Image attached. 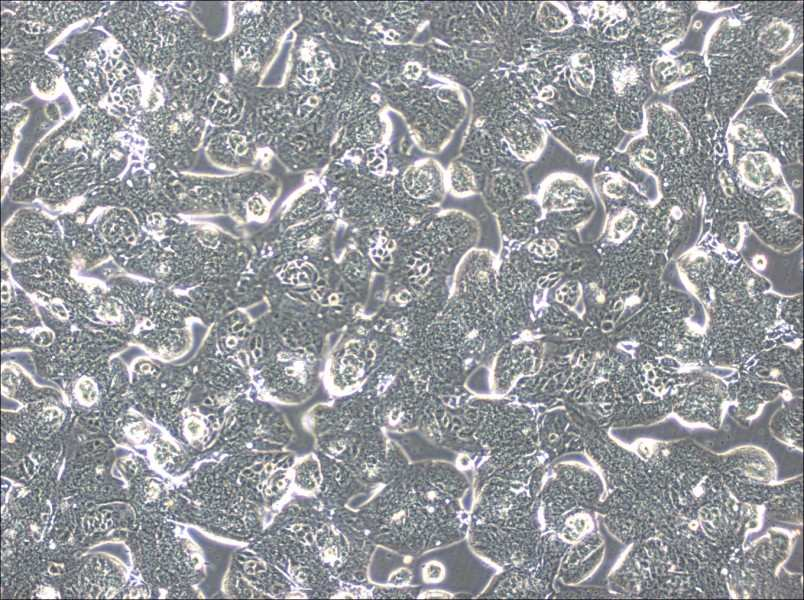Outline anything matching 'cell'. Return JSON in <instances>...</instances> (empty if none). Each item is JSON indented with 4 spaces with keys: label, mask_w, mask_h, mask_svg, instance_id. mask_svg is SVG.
<instances>
[{
    "label": "cell",
    "mask_w": 804,
    "mask_h": 600,
    "mask_svg": "<svg viewBox=\"0 0 804 600\" xmlns=\"http://www.w3.org/2000/svg\"><path fill=\"white\" fill-rule=\"evenodd\" d=\"M569 80L571 87L580 95L590 94L594 81V64L588 53H577L570 61Z\"/></svg>",
    "instance_id": "18"
},
{
    "label": "cell",
    "mask_w": 804,
    "mask_h": 600,
    "mask_svg": "<svg viewBox=\"0 0 804 600\" xmlns=\"http://www.w3.org/2000/svg\"><path fill=\"white\" fill-rule=\"evenodd\" d=\"M626 152L631 164L644 172H658L663 161L661 149L651 138L642 137L631 141Z\"/></svg>",
    "instance_id": "17"
},
{
    "label": "cell",
    "mask_w": 804,
    "mask_h": 600,
    "mask_svg": "<svg viewBox=\"0 0 804 600\" xmlns=\"http://www.w3.org/2000/svg\"><path fill=\"white\" fill-rule=\"evenodd\" d=\"M536 20L538 26L546 32H561L572 24V15L569 9L557 2L541 3Z\"/></svg>",
    "instance_id": "19"
},
{
    "label": "cell",
    "mask_w": 804,
    "mask_h": 600,
    "mask_svg": "<svg viewBox=\"0 0 804 600\" xmlns=\"http://www.w3.org/2000/svg\"><path fill=\"white\" fill-rule=\"evenodd\" d=\"M705 68L702 59L694 53L662 55L651 63V82L656 91L663 93L704 75Z\"/></svg>",
    "instance_id": "9"
},
{
    "label": "cell",
    "mask_w": 804,
    "mask_h": 600,
    "mask_svg": "<svg viewBox=\"0 0 804 600\" xmlns=\"http://www.w3.org/2000/svg\"><path fill=\"white\" fill-rule=\"evenodd\" d=\"M610 74L614 91L619 97H629L637 92L642 83L641 69L628 54L614 60Z\"/></svg>",
    "instance_id": "16"
},
{
    "label": "cell",
    "mask_w": 804,
    "mask_h": 600,
    "mask_svg": "<svg viewBox=\"0 0 804 600\" xmlns=\"http://www.w3.org/2000/svg\"><path fill=\"white\" fill-rule=\"evenodd\" d=\"M605 496L601 476L582 463L559 461L549 464L535 507L543 533L567 539L596 513Z\"/></svg>",
    "instance_id": "4"
},
{
    "label": "cell",
    "mask_w": 804,
    "mask_h": 600,
    "mask_svg": "<svg viewBox=\"0 0 804 600\" xmlns=\"http://www.w3.org/2000/svg\"><path fill=\"white\" fill-rule=\"evenodd\" d=\"M420 596L421 597H427V598H432V597L449 598V597H453L454 594L450 593V592H446L444 590L429 589L428 591H426L424 593H421Z\"/></svg>",
    "instance_id": "23"
},
{
    "label": "cell",
    "mask_w": 804,
    "mask_h": 600,
    "mask_svg": "<svg viewBox=\"0 0 804 600\" xmlns=\"http://www.w3.org/2000/svg\"><path fill=\"white\" fill-rule=\"evenodd\" d=\"M56 228L50 219L36 213H23L5 227V249L11 257L24 261L41 257L64 259L66 249L62 247Z\"/></svg>",
    "instance_id": "5"
},
{
    "label": "cell",
    "mask_w": 804,
    "mask_h": 600,
    "mask_svg": "<svg viewBox=\"0 0 804 600\" xmlns=\"http://www.w3.org/2000/svg\"><path fill=\"white\" fill-rule=\"evenodd\" d=\"M536 431L538 448L547 464L567 454L584 452L581 431L565 410L537 415Z\"/></svg>",
    "instance_id": "6"
},
{
    "label": "cell",
    "mask_w": 804,
    "mask_h": 600,
    "mask_svg": "<svg viewBox=\"0 0 804 600\" xmlns=\"http://www.w3.org/2000/svg\"><path fill=\"white\" fill-rule=\"evenodd\" d=\"M730 132L735 140L748 149L758 150L768 146L767 140L759 127L751 122L735 121L731 125Z\"/></svg>",
    "instance_id": "21"
},
{
    "label": "cell",
    "mask_w": 804,
    "mask_h": 600,
    "mask_svg": "<svg viewBox=\"0 0 804 600\" xmlns=\"http://www.w3.org/2000/svg\"><path fill=\"white\" fill-rule=\"evenodd\" d=\"M740 179L752 189H765L780 177V167L776 158L760 150L748 151L737 163Z\"/></svg>",
    "instance_id": "13"
},
{
    "label": "cell",
    "mask_w": 804,
    "mask_h": 600,
    "mask_svg": "<svg viewBox=\"0 0 804 600\" xmlns=\"http://www.w3.org/2000/svg\"><path fill=\"white\" fill-rule=\"evenodd\" d=\"M604 541L598 530L586 535L565 549L558 568L556 582L575 586L589 578L600 565Z\"/></svg>",
    "instance_id": "7"
},
{
    "label": "cell",
    "mask_w": 804,
    "mask_h": 600,
    "mask_svg": "<svg viewBox=\"0 0 804 600\" xmlns=\"http://www.w3.org/2000/svg\"><path fill=\"white\" fill-rule=\"evenodd\" d=\"M445 575V566L437 559L424 563L422 567V578L425 583H440L444 580Z\"/></svg>",
    "instance_id": "22"
},
{
    "label": "cell",
    "mask_w": 804,
    "mask_h": 600,
    "mask_svg": "<svg viewBox=\"0 0 804 600\" xmlns=\"http://www.w3.org/2000/svg\"><path fill=\"white\" fill-rule=\"evenodd\" d=\"M647 122L651 140L658 147L675 156H683L691 149V135L673 108L662 103L651 105L647 110Z\"/></svg>",
    "instance_id": "8"
},
{
    "label": "cell",
    "mask_w": 804,
    "mask_h": 600,
    "mask_svg": "<svg viewBox=\"0 0 804 600\" xmlns=\"http://www.w3.org/2000/svg\"><path fill=\"white\" fill-rule=\"evenodd\" d=\"M440 165L432 159L421 160L410 166L403 175V186L413 197H430L443 184L444 175Z\"/></svg>",
    "instance_id": "14"
},
{
    "label": "cell",
    "mask_w": 804,
    "mask_h": 600,
    "mask_svg": "<svg viewBox=\"0 0 804 600\" xmlns=\"http://www.w3.org/2000/svg\"><path fill=\"white\" fill-rule=\"evenodd\" d=\"M447 186L453 195L463 197L476 192L477 181L473 170L462 162L449 165L445 175Z\"/></svg>",
    "instance_id": "20"
},
{
    "label": "cell",
    "mask_w": 804,
    "mask_h": 600,
    "mask_svg": "<svg viewBox=\"0 0 804 600\" xmlns=\"http://www.w3.org/2000/svg\"><path fill=\"white\" fill-rule=\"evenodd\" d=\"M471 483L447 460H423L407 468L376 504L381 542L408 556L454 545L466 539Z\"/></svg>",
    "instance_id": "1"
},
{
    "label": "cell",
    "mask_w": 804,
    "mask_h": 600,
    "mask_svg": "<svg viewBox=\"0 0 804 600\" xmlns=\"http://www.w3.org/2000/svg\"><path fill=\"white\" fill-rule=\"evenodd\" d=\"M477 404L452 412L441 447L473 459L472 493L492 478L528 484L536 469L549 465L538 448V414L510 402Z\"/></svg>",
    "instance_id": "2"
},
{
    "label": "cell",
    "mask_w": 804,
    "mask_h": 600,
    "mask_svg": "<svg viewBox=\"0 0 804 600\" xmlns=\"http://www.w3.org/2000/svg\"><path fill=\"white\" fill-rule=\"evenodd\" d=\"M801 29L791 20L771 18L762 24L757 33L760 49L779 61H783L801 45Z\"/></svg>",
    "instance_id": "10"
},
{
    "label": "cell",
    "mask_w": 804,
    "mask_h": 600,
    "mask_svg": "<svg viewBox=\"0 0 804 600\" xmlns=\"http://www.w3.org/2000/svg\"><path fill=\"white\" fill-rule=\"evenodd\" d=\"M503 135L511 151L522 160L537 158L545 144V135L540 127L522 115L506 120Z\"/></svg>",
    "instance_id": "12"
},
{
    "label": "cell",
    "mask_w": 804,
    "mask_h": 600,
    "mask_svg": "<svg viewBox=\"0 0 804 600\" xmlns=\"http://www.w3.org/2000/svg\"><path fill=\"white\" fill-rule=\"evenodd\" d=\"M802 79L800 74L789 73L775 81L771 95L778 108L789 116L800 118L802 108Z\"/></svg>",
    "instance_id": "15"
},
{
    "label": "cell",
    "mask_w": 804,
    "mask_h": 600,
    "mask_svg": "<svg viewBox=\"0 0 804 600\" xmlns=\"http://www.w3.org/2000/svg\"><path fill=\"white\" fill-rule=\"evenodd\" d=\"M638 19L646 35L660 45L681 37L688 26L686 14L666 3L650 5Z\"/></svg>",
    "instance_id": "11"
},
{
    "label": "cell",
    "mask_w": 804,
    "mask_h": 600,
    "mask_svg": "<svg viewBox=\"0 0 804 600\" xmlns=\"http://www.w3.org/2000/svg\"><path fill=\"white\" fill-rule=\"evenodd\" d=\"M473 494L466 544L501 570L528 568L538 559L543 532L528 484L492 478Z\"/></svg>",
    "instance_id": "3"
}]
</instances>
